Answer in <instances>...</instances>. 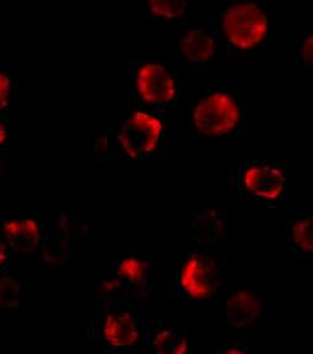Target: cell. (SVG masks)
<instances>
[{
  "instance_id": "cell-9",
  "label": "cell",
  "mask_w": 313,
  "mask_h": 354,
  "mask_svg": "<svg viewBox=\"0 0 313 354\" xmlns=\"http://www.w3.org/2000/svg\"><path fill=\"white\" fill-rule=\"evenodd\" d=\"M43 227L35 220H9L0 226V240L13 252L30 254L43 240Z\"/></svg>"
},
{
  "instance_id": "cell-22",
  "label": "cell",
  "mask_w": 313,
  "mask_h": 354,
  "mask_svg": "<svg viewBox=\"0 0 313 354\" xmlns=\"http://www.w3.org/2000/svg\"><path fill=\"white\" fill-rule=\"evenodd\" d=\"M7 180V162L6 160L1 158V152H0V189L1 186L6 184Z\"/></svg>"
},
{
  "instance_id": "cell-21",
  "label": "cell",
  "mask_w": 313,
  "mask_h": 354,
  "mask_svg": "<svg viewBox=\"0 0 313 354\" xmlns=\"http://www.w3.org/2000/svg\"><path fill=\"white\" fill-rule=\"evenodd\" d=\"M7 246L4 245V242H3V241L0 240V273L3 272V270L7 267Z\"/></svg>"
},
{
  "instance_id": "cell-12",
  "label": "cell",
  "mask_w": 313,
  "mask_h": 354,
  "mask_svg": "<svg viewBox=\"0 0 313 354\" xmlns=\"http://www.w3.org/2000/svg\"><path fill=\"white\" fill-rule=\"evenodd\" d=\"M287 243L298 259H311L313 254V220H291L287 225Z\"/></svg>"
},
{
  "instance_id": "cell-2",
  "label": "cell",
  "mask_w": 313,
  "mask_h": 354,
  "mask_svg": "<svg viewBox=\"0 0 313 354\" xmlns=\"http://www.w3.org/2000/svg\"><path fill=\"white\" fill-rule=\"evenodd\" d=\"M129 79L131 102L164 118L178 108L185 95V82L179 70L165 60H131Z\"/></svg>"
},
{
  "instance_id": "cell-1",
  "label": "cell",
  "mask_w": 313,
  "mask_h": 354,
  "mask_svg": "<svg viewBox=\"0 0 313 354\" xmlns=\"http://www.w3.org/2000/svg\"><path fill=\"white\" fill-rule=\"evenodd\" d=\"M249 124V90L240 79L212 85L190 102L186 125L192 140L235 139Z\"/></svg>"
},
{
  "instance_id": "cell-19",
  "label": "cell",
  "mask_w": 313,
  "mask_h": 354,
  "mask_svg": "<svg viewBox=\"0 0 313 354\" xmlns=\"http://www.w3.org/2000/svg\"><path fill=\"white\" fill-rule=\"evenodd\" d=\"M211 354H247L246 351L238 344H221V347L215 349Z\"/></svg>"
},
{
  "instance_id": "cell-13",
  "label": "cell",
  "mask_w": 313,
  "mask_h": 354,
  "mask_svg": "<svg viewBox=\"0 0 313 354\" xmlns=\"http://www.w3.org/2000/svg\"><path fill=\"white\" fill-rule=\"evenodd\" d=\"M150 272L151 263L137 256H126L116 265V277L128 285L145 283L151 274Z\"/></svg>"
},
{
  "instance_id": "cell-14",
  "label": "cell",
  "mask_w": 313,
  "mask_h": 354,
  "mask_svg": "<svg viewBox=\"0 0 313 354\" xmlns=\"http://www.w3.org/2000/svg\"><path fill=\"white\" fill-rule=\"evenodd\" d=\"M187 10L185 0H151L147 1V20H176L184 18Z\"/></svg>"
},
{
  "instance_id": "cell-15",
  "label": "cell",
  "mask_w": 313,
  "mask_h": 354,
  "mask_svg": "<svg viewBox=\"0 0 313 354\" xmlns=\"http://www.w3.org/2000/svg\"><path fill=\"white\" fill-rule=\"evenodd\" d=\"M24 286L12 276L0 274V308H15L23 302Z\"/></svg>"
},
{
  "instance_id": "cell-8",
  "label": "cell",
  "mask_w": 313,
  "mask_h": 354,
  "mask_svg": "<svg viewBox=\"0 0 313 354\" xmlns=\"http://www.w3.org/2000/svg\"><path fill=\"white\" fill-rule=\"evenodd\" d=\"M97 335L110 347H133L140 339V323L134 310L111 308L99 319Z\"/></svg>"
},
{
  "instance_id": "cell-17",
  "label": "cell",
  "mask_w": 313,
  "mask_h": 354,
  "mask_svg": "<svg viewBox=\"0 0 313 354\" xmlns=\"http://www.w3.org/2000/svg\"><path fill=\"white\" fill-rule=\"evenodd\" d=\"M17 86L13 73L0 65V114L13 104L17 97Z\"/></svg>"
},
{
  "instance_id": "cell-20",
  "label": "cell",
  "mask_w": 313,
  "mask_h": 354,
  "mask_svg": "<svg viewBox=\"0 0 313 354\" xmlns=\"http://www.w3.org/2000/svg\"><path fill=\"white\" fill-rule=\"evenodd\" d=\"M8 129L7 120L3 115L0 114V152L7 147Z\"/></svg>"
},
{
  "instance_id": "cell-6",
  "label": "cell",
  "mask_w": 313,
  "mask_h": 354,
  "mask_svg": "<svg viewBox=\"0 0 313 354\" xmlns=\"http://www.w3.org/2000/svg\"><path fill=\"white\" fill-rule=\"evenodd\" d=\"M173 23L175 26L169 30V50L173 62L201 68L222 54L218 13L206 19H191L185 15Z\"/></svg>"
},
{
  "instance_id": "cell-5",
  "label": "cell",
  "mask_w": 313,
  "mask_h": 354,
  "mask_svg": "<svg viewBox=\"0 0 313 354\" xmlns=\"http://www.w3.org/2000/svg\"><path fill=\"white\" fill-rule=\"evenodd\" d=\"M167 138V120L129 102L126 115L111 135L113 150L124 160L159 158Z\"/></svg>"
},
{
  "instance_id": "cell-7",
  "label": "cell",
  "mask_w": 313,
  "mask_h": 354,
  "mask_svg": "<svg viewBox=\"0 0 313 354\" xmlns=\"http://www.w3.org/2000/svg\"><path fill=\"white\" fill-rule=\"evenodd\" d=\"M181 292L192 299L211 297L221 286V268L207 247L193 248L181 261L178 272Z\"/></svg>"
},
{
  "instance_id": "cell-18",
  "label": "cell",
  "mask_w": 313,
  "mask_h": 354,
  "mask_svg": "<svg viewBox=\"0 0 313 354\" xmlns=\"http://www.w3.org/2000/svg\"><path fill=\"white\" fill-rule=\"evenodd\" d=\"M111 135L113 133H109V131H102L91 138V144H90L91 152L102 162L109 160L110 150H113Z\"/></svg>"
},
{
  "instance_id": "cell-10",
  "label": "cell",
  "mask_w": 313,
  "mask_h": 354,
  "mask_svg": "<svg viewBox=\"0 0 313 354\" xmlns=\"http://www.w3.org/2000/svg\"><path fill=\"white\" fill-rule=\"evenodd\" d=\"M225 304L227 319L234 328L254 327L263 312L261 298L257 292L249 288L232 292Z\"/></svg>"
},
{
  "instance_id": "cell-4",
  "label": "cell",
  "mask_w": 313,
  "mask_h": 354,
  "mask_svg": "<svg viewBox=\"0 0 313 354\" xmlns=\"http://www.w3.org/2000/svg\"><path fill=\"white\" fill-rule=\"evenodd\" d=\"M229 187L246 201L281 207L287 201V170L276 158H245L231 166Z\"/></svg>"
},
{
  "instance_id": "cell-16",
  "label": "cell",
  "mask_w": 313,
  "mask_h": 354,
  "mask_svg": "<svg viewBox=\"0 0 313 354\" xmlns=\"http://www.w3.org/2000/svg\"><path fill=\"white\" fill-rule=\"evenodd\" d=\"M291 53L294 62L302 66L312 65L313 32L311 29L301 30L291 46Z\"/></svg>"
},
{
  "instance_id": "cell-11",
  "label": "cell",
  "mask_w": 313,
  "mask_h": 354,
  "mask_svg": "<svg viewBox=\"0 0 313 354\" xmlns=\"http://www.w3.org/2000/svg\"><path fill=\"white\" fill-rule=\"evenodd\" d=\"M144 339L153 354L187 353V337L181 326L159 324L149 327L144 333Z\"/></svg>"
},
{
  "instance_id": "cell-3",
  "label": "cell",
  "mask_w": 313,
  "mask_h": 354,
  "mask_svg": "<svg viewBox=\"0 0 313 354\" xmlns=\"http://www.w3.org/2000/svg\"><path fill=\"white\" fill-rule=\"evenodd\" d=\"M218 20L221 46L227 57L255 54L267 46L272 17L266 3H231L218 10Z\"/></svg>"
}]
</instances>
